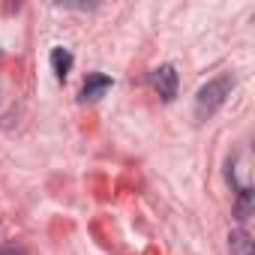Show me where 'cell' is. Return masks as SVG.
Returning <instances> with one entry per match:
<instances>
[{
	"label": "cell",
	"instance_id": "8992f818",
	"mask_svg": "<svg viewBox=\"0 0 255 255\" xmlns=\"http://www.w3.org/2000/svg\"><path fill=\"white\" fill-rule=\"evenodd\" d=\"M249 210H252V204H249V189L243 186V189H240V198H237V219L246 222V219H249Z\"/></svg>",
	"mask_w": 255,
	"mask_h": 255
},
{
	"label": "cell",
	"instance_id": "5b68a950",
	"mask_svg": "<svg viewBox=\"0 0 255 255\" xmlns=\"http://www.w3.org/2000/svg\"><path fill=\"white\" fill-rule=\"evenodd\" d=\"M51 69H54V75L63 81V78L69 75V69H72V54H69L66 48H54V51H51Z\"/></svg>",
	"mask_w": 255,
	"mask_h": 255
},
{
	"label": "cell",
	"instance_id": "277c9868",
	"mask_svg": "<svg viewBox=\"0 0 255 255\" xmlns=\"http://www.w3.org/2000/svg\"><path fill=\"white\" fill-rule=\"evenodd\" d=\"M228 246H231V255H255L252 237H249L243 228H234V231L228 234Z\"/></svg>",
	"mask_w": 255,
	"mask_h": 255
},
{
	"label": "cell",
	"instance_id": "3957f363",
	"mask_svg": "<svg viewBox=\"0 0 255 255\" xmlns=\"http://www.w3.org/2000/svg\"><path fill=\"white\" fill-rule=\"evenodd\" d=\"M105 90H111V78H108V75L93 72V75H87V78H84V87H81V102H96Z\"/></svg>",
	"mask_w": 255,
	"mask_h": 255
},
{
	"label": "cell",
	"instance_id": "7a4b0ae2",
	"mask_svg": "<svg viewBox=\"0 0 255 255\" xmlns=\"http://www.w3.org/2000/svg\"><path fill=\"white\" fill-rule=\"evenodd\" d=\"M150 81H153V87L159 90V96L165 99V102H171L174 96H177V72H174V66H156L153 72H150Z\"/></svg>",
	"mask_w": 255,
	"mask_h": 255
},
{
	"label": "cell",
	"instance_id": "6da1fadb",
	"mask_svg": "<svg viewBox=\"0 0 255 255\" xmlns=\"http://www.w3.org/2000/svg\"><path fill=\"white\" fill-rule=\"evenodd\" d=\"M231 90H234V78L231 75H216L213 81H207L198 90V96H195V117L207 120L210 114H216V108L231 96Z\"/></svg>",
	"mask_w": 255,
	"mask_h": 255
},
{
	"label": "cell",
	"instance_id": "52a82bcc",
	"mask_svg": "<svg viewBox=\"0 0 255 255\" xmlns=\"http://www.w3.org/2000/svg\"><path fill=\"white\" fill-rule=\"evenodd\" d=\"M0 255H24V249H18V246H3V249H0Z\"/></svg>",
	"mask_w": 255,
	"mask_h": 255
}]
</instances>
